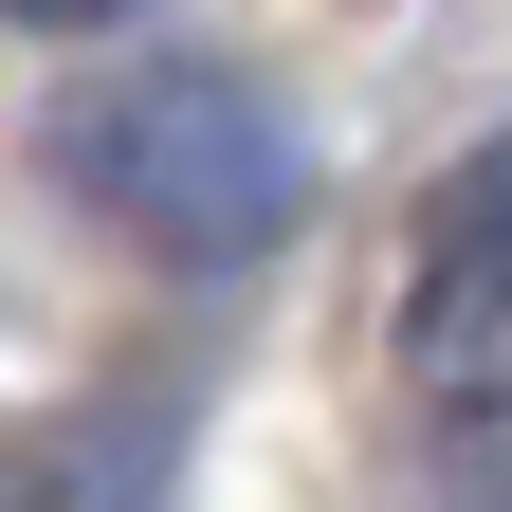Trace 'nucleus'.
<instances>
[{"mask_svg":"<svg viewBox=\"0 0 512 512\" xmlns=\"http://www.w3.org/2000/svg\"><path fill=\"white\" fill-rule=\"evenodd\" d=\"M0 19H55V37H74V19H128V0H0Z\"/></svg>","mask_w":512,"mask_h":512,"instance_id":"nucleus-3","label":"nucleus"},{"mask_svg":"<svg viewBox=\"0 0 512 512\" xmlns=\"http://www.w3.org/2000/svg\"><path fill=\"white\" fill-rule=\"evenodd\" d=\"M74 183H92L110 238L183 256V275H238V256L293 238L311 147H293V110L256 92V74H220V55H147V74H110V92L74 110Z\"/></svg>","mask_w":512,"mask_h":512,"instance_id":"nucleus-1","label":"nucleus"},{"mask_svg":"<svg viewBox=\"0 0 512 512\" xmlns=\"http://www.w3.org/2000/svg\"><path fill=\"white\" fill-rule=\"evenodd\" d=\"M403 384L458 421H512V128L421 202V256H403Z\"/></svg>","mask_w":512,"mask_h":512,"instance_id":"nucleus-2","label":"nucleus"}]
</instances>
